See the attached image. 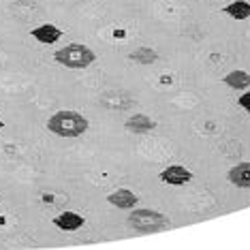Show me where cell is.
Segmentation results:
<instances>
[{
    "mask_svg": "<svg viewBox=\"0 0 250 250\" xmlns=\"http://www.w3.org/2000/svg\"><path fill=\"white\" fill-rule=\"evenodd\" d=\"M90 128V122L83 113L73 111V109H60L47 120V130L58 137H82Z\"/></svg>",
    "mask_w": 250,
    "mask_h": 250,
    "instance_id": "6da1fadb",
    "label": "cell"
},
{
    "mask_svg": "<svg viewBox=\"0 0 250 250\" xmlns=\"http://www.w3.org/2000/svg\"><path fill=\"white\" fill-rule=\"evenodd\" d=\"M54 60L58 62L60 66H64V69L79 71V69H88L90 64H94L96 52L92 47H88L86 43H69V45H64V47L56 49Z\"/></svg>",
    "mask_w": 250,
    "mask_h": 250,
    "instance_id": "7a4b0ae2",
    "label": "cell"
},
{
    "mask_svg": "<svg viewBox=\"0 0 250 250\" xmlns=\"http://www.w3.org/2000/svg\"><path fill=\"white\" fill-rule=\"evenodd\" d=\"M128 227L135 229L141 235L146 233H156V231H163L169 227V218L156 209H147V208H139V209H130L128 214Z\"/></svg>",
    "mask_w": 250,
    "mask_h": 250,
    "instance_id": "3957f363",
    "label": "cell"
},
{
    "mask_svg": "<svg viewBox=\"0 0 250 250\" xmlns=\"http://www.w3.org/2000/svg\"><path fill=\"white\" fill-rule=\"evenodd\" d=\"M158 180L165 182L167 186H184L192 180V171L184 165H169L158 173Z\"/></svg>",
    "mask_w": 250,
    "mask_h": 250,
    "instance_id": "277c9868",
    "label": "cell"
},
{
    "mask_svg": "<svg viewBox=\"0 0 250 250\" xmlns=\"http://www.w3.org/2000/svg\"><path fill=\"white\" fill-rule=\"evenodd\" d=\"M124 128L135 135H146L156 128V120L152 116H147V113H133L130 118L124 120Z\"/></svg>",
    "mask_w": 250,
    "mask_h": 250,
    "instance_id": "5b68a950",
    "label": "cell"
},
{
    "mask_svg": "<svg viewBox=\"0 0 250 250\" xmlns=\"http://www.w3.org/2000/svg\"><path fill=\"white\" fill-rule=\"evenodd\" d=\"M107 203L118 209H133L139 203V197L130 188H116L107 195Z\"/></svg>",
    "mask_w": 250,
    "mask_h": 250,
    "instance_id": "8992f818",
    "label": "cell"
},
{
    "mask_svg": "<svg viewBox=\"0 0 250 250\" xmlns=\"http://www.w3.org/2000/svg\"><path fill=\"white\" fill-rule=\"evenodd\" d=\"M227 180L237 188H250V161L233 165L227 171Z\"/></svg>",
    "mask_w": 250,
    "mask_h": 250,
    "instance_id": "52a82bcc",
    "label": "cell"
},
{
    "mask_svg": "<svg viewBox=\"0 0 250 250\" xmlns=\"http://www.w3.org/2000/svg\"><path fill=\"white\" fill-rule=\"evenodd\" d=\"M54 225L58 227L60 231H69V233H73V231H79L83 225H86V218H83L82 214H77V212H62V214H58L54 218Z\"/></svg>",
    "mask_w": 250,
    "mask_h": 250,
    "instance_id": "ba28073f",
    "label": "cell"
},
{
    "mask_svg": "<svg viewBox=\"0 0 250 250\" xmlns=\"http://www.w3.org/2000/svg\"><path fill=\"white\" fill-rule=\"evenodd\" d=\"M30 35H32V39H37V41L43 43V45H54V43L60 41L62 30L58 26H54V24H41V26L32 28Z\"/></svg>",
    "mask_w": 250,
    "mask_h": 250,
    "instance_id": "9c48e42d",
    "label": "cell"
},
{
    "mask_svg": "<svg viewBox=\"0 0 250 250\" xmlns=\"http://www.w3.org/2000/svg\"><path fill=\"white\" fill-rule=\"evenodd\" d=\"M223 83L233 90H246V88H250V73L242 71V69H233L231 73H227L223 77Z\"/></svg>",
    "mask_w": 250,
    "mask_h": 250,
    "instance_id": "30bf717a",
    "label": "cell"
},
{
    "mask_svg": "<svg viewBox=\"0 0 250 250\" xmlns=\"http://www.w3.org/2000/svg\"><path fill=\"white\" fill-rule=\"evenodd\" d=\"M223 13L229 15V18L235 20V21L250 20V2L248 0H233L231 4H227L223 9Z\"/></svg>",
    "mask_w": 250,
    "mask_h": 250,
    "instance_id": "8fae6325",
    "label": "cell"
},
{
    "mask_svg": "<svg viewBox=\"0 0 250 250\" xmlns=\"http://www.w3.org/2000/svg\"><path fill=\"white\" fill-rule=\"evenodd\" d=\"M128 58L141 66H147V64H154L158 60V54H156V49H152V47H137L135 52H130Z\"/></svg>",
    "mask_w": 250,
    "mask_h": 250,
    "instance_id": "7c38bea8",
    "label": "cell"
},
{
    "mask_svg": "<svg viewBox=\"0 0 250 250\" xmlns=\"http://www.w3.org/2000/svg\"><path fill=\"white\" fill-rule=\"evenodd\" d=\"M237 105H240L244 111L250 113V90H248V88H246V92H244L240 99H237Z\"/></svg>",
    "mask_w": 250,
    "mask_h": 250,
    "instance_id": "4fadbf2b",
    "label": "cell"
},
{
    "mask_svg": "<svg viewBox=\"0 0 250 250\" xmlns=\"http://www.w3.org/2000/svg\"><path fill=\"white\" fill-rule=\"evenodd\" d=\"M2 128H4V122H2V120H0V130H2Z\"/></svg>",
    "mask_w": 250,
    "mask_h": 250,
    "instance_id": "5bb4252c",
    "label": "cell"
},
{
    "mask_svg": "<svg viewBox=\"0 0 250 250\" xmlns=\"http://www.w3.org/2000/svg\"><path fill=\"white\" fill-rule=\"evenodd\" d=\"M4 223V218H2V216H0V225H2Z\"/></svg>",
    "mask_w": 250,
    "mask_h": 250,
    "instance_id": "9a60e30c",
    "label": "cell"
},
{
    "mask_svg": "<svg viewBox=\"0 0 250 250\" xmlns=\"http://www.w3.org/2000/svg\"><path fill=\"white\" fill-rule=\"evenodd\" d=\"M214 2H218V0H214Z\"/></svg>",
    "mask_w": 250,
    "mask_h": 250,
    "instance_id": "2e32d148",
    "label": "cell"
}]
</instances>
